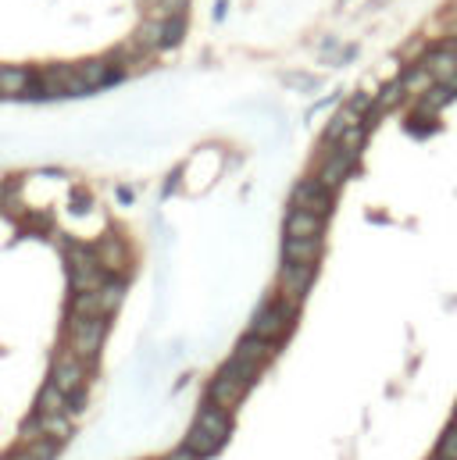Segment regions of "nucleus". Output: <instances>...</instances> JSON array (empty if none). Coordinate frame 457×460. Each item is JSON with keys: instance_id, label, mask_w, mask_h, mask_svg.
Wrapping results in <instances>:
<instances>
[{"instance_id": "1", "label": "nucleus", "mask_w": 457, "mask_h": 460, "mask_svg": "<svg viewBox=\"0 0 457 460\" xmlns=\"http://www.w3.org/2000/svg\"><path fill=\"white\" fill-rule=\"evenodd\" d=\"M104 332H107V321H104V318H75V314H72V325H68L72 354H75V357H82L86 364H93V361H97V354H100Z\"/></svg>"}, {"instance_id": "2", "label": "nucleus", "mask_w": 457, "mask_h": 460, "mask_svg": "<svg viewBox=\"0 0 457 460\" xmlns=\"http://www.w3.org/2000/svg\"><path fill=\"white\" fill-rule=\"evenodd\" d=\"M86 371H89V364L82 357H75L72 350L68 354H57L54 357V368H50V386H57L64 396H72L79 404L82 400V389H86Z\"/></svg>"}, {"instance_id": "3", "label": "nucleus", "mask_w": 457, "mask_h": 460, "mask_svg": "<svg viewBox=\"0 0 457 460\" xmlns=\"http://www.w3.org/2000/svg\"><path fill=\"white\" fill-rule=\"evenodd\" d=\"M293 307H286L283 300H275V303H265L258 314H254V321H250V336H258V339H268V343H279L290 328H293Z\"/></svg>"}, {"instance_id": "4", "label": "nucleus", "mask_w": 457, "mask_h": 460, "mask_svg": "<svg viewBox=\"0 0 457 460\" xmlns=\"http://www.w3.org/2000/svg\"><path fill=\"white\" fill-rule=\"evenodd\" d=\"M311 282H315V264H283V275H279V300L286 303V307H300V300L308 296V289H311Z\"/></svg>"}, {"instance_id": "5", "label": "nucleus", "mask_w": 457, "mask_h": 460, "mask_svg": "<svg viewBox=\"0 0 457 460\" xmlns=\"http://www.w3.org/2000/svg\"><path fill=\"white\" fill-rule=\"evenodd\" d=\"M293 204L300 208V211H311V215H329L333 211V190L329 186H322L318 179H304V183H297V190H293Z\"/></svg>"}, {"instance_id": "6", "label": "nucleus", "mask_w": 457, "mask_h": 460, "mask_svg": "<svg viewBox=\"0 0 457 460\" xmlns=\"http://www.w3.org/2000/svg\"><path fill=\"white\" fill-rule=\"evenodd\" d=\"M322 257V235H286L283 260L290 264H315Z\"/></svg>"}, {"instance_id": "7", "label": "nucleus", "mask_w": 457, "mask_h": 460, "mask_svg": "<svg viewBox=\"0 0 457 460\" xmlns=\"http://www.w3.org/2000/svg\"><path fill=\"white\" fill-rule=\"evenodd\" d=\"M243 393H247V386L240 382V379H233V375H225V371H218L215 375V382H211V389H207V396H211V404H218V407H236L240 400H243Z\"/></svg>"}, {"instance_id": "8", "label": "nucleus", "mask_w": 457, "mask_h": 460, "mask_svg": "<svg viewBox=\"0 0 457 460\" xmlns=\"http://www.w3.org/2000/svg\"><path fill=\"white\" fill-rule=\"evenodd\" d=\"M358 165V158L354 154H343V150H336V154H329L326 158V165H322V172H318V183L322 186H329V190H336L347 175H351V168Z\"/></svg>"}, {"instance_id": "9", "label": "nucleus", "mask_w": 457, "mask_h": 460, "mask_svg": "<svg viewBox=\"0 0 457 460\" xmlns=\"http://www.w3.org/2000/svg\"><path fill=\"white\" fill-rule=\"evenodd\" d=\"M272 346H275V343H268V339H258V336H247V339H240V343H236V354H233V357L261 371V364H265V361H268V357L275 354Z\"/></svg>"}, {"instance_id": "10", "label": "nucleus", "mask_w": 457, "mask_h": 460, "mask_svg": "<svg viewBox=\"0 0 457 460\" xmlns=\"http://www.w3.org/2000/svg\"><path fill=\"white\" fill-rule=\"evenodd\" d=\"M193 425H200L204 432H211V436H218V439H225V436H229V429H233V422H229V411H225V407H218V404H207V407H200Z\"/></svg>"}, {"instance_id": "11", "label": "nucleus", "mask_w": 457, "mask_h": 460, "mask_svg": "<svg viewBox=\"0 0 457 460\" xmlns=\"http://www.w3.org/2000/svg\"><path fill=\"white\" fill-rule=\"evenodd\" d=\"M36 411L39 414H68L72 411V396H64L57 386H43L36 396Z\"/></svg>"}, {"instance_id": "12", "label": "nucleus", "mask_w": 457, "mask_h": 460, "mask_svg": "<svg viewBox=\"0 0 457 460\" xmlns=\"http://www.w3.org/2000/svg\"><path fill=\"white\" fill-rule=\"evenodd\" d=\"M286 235H322V215L293 208L290 218H286Z\"/></svg>"}, {"instance_id": "13", "label": "nucleus", "mask_w": 457, "mask_h": 460, "mask_svg": "<svg viewBox=\"0 0 457 460\" xmlns=\"http://www.w3.org/2000/svg\"><path fill=\"white\" fill-rule=\"evenodd\" d=\"M222 443H225V439H218V436L204 432L200 425H193V429L186 432V443H182V447H190V450H193L197 457H211L215 450H222Z\"/></svg>"}, {"instance_id": "14", "label": "nucleus", "mask_w": 457, "mask_h": 460, "mask_svg": "<svg viewBox=\"0 0 457 460\" xmlns=\"http://www.w3.org/2000/svg\"><path fill=\"white\" fill-rule=\"evenodd\" d=\"M29 89L25 68H0V97H21Z\"/></svg>"}, {"instance_id": "15", "label": "nucleus", "mask_w": 457, "mask_h": 460, "mask_svg": "<svg viewBox=\"0 0 457 460\" xmlns=\"http://www.w3.org/2000/svg\"><path fill=\"white\" fill-rule=\"evenodd\" d=\"M39 414V411H36ZM39 425H43V436L54 439V443H64L72 436V422L68 414H39Z\"/></svg>"}, {"instance_id": "16", "label": "nucleus", "mask_w": 457, "mask_h": 460, "mask_svg": "<svg viewBox=\"0 0 457 460\" xmlns=\"http://www.w3.org/2000/svg\"><path fill=\"white\" fill-rule=\"evenodd\" d=\"M401 86H404V93H408V97H426V93L436 86V79H433V72H429V68H415V72H408V75H404V82H401Z\"/></svg>"}, {"instance_id": "17", "label": "nucleus", "mask_w": 457, "mask_h": 460, "mask_svg": "<svg viewBox=\"0 0 457 460\" xmlns=\"http://www.w3.org/2000/svg\"><path fill=\"white\" fill-rule=\"evenodd\" d=\"M361 147H365V125H351L343 136H340V150L343 154H361Z\"/></svg>"}, {"instance_id": "18", "label": "nucleus", "mask_w": 457, "mask_h": 460, "mask_svg": "<svg viewBox=\"0 0 457 460\" xmlns=\"http://www.w3.org/2000/svg\"><path fill=\"white\" fill-rule=\"evenodd\" d=\"M57 447H61V443H54V439H47V436H43V439H36V443H29V447H25V457L29 460H54L57 457Z\"/></svg>"}, {"instance_id": "19", "label": "nucleus", "mask_w": 457, "mask_h": 460, "mask_svg": "<svg viewBox=\"0 0 457 460\" xmlns=\"http://www.w3.org/2000/svg\"><path fill=\"white\" fill-rule=\"evenodd\" d=\"M440 454H444V460H457V425L444 436V447H440Z\"/></svg>"}, {"instance_id": "20", "label": "nucleus", "mask_w": 457, "mask_h": 460, "mask_svg": "<svg viewBox=\"0 0 457 460\" xmlns=\"http://www.w3.org/2000/svg\"><path fill=\"white\" fill-rule=\"evenodd\" d=\"M165 460H200V457H197L190 447H179V450H172V454H168Z\"/></svg>"}, {"instance_id": "21", "label": "nucleus", "mask_w": 457, "mask_h": 460, "mask_svg": "<svg viewBox=\"0 0 457 460\" xmlns=\"http://www.w3.org/2000/svg\"><path fill=\"white\" fill-rule=\"evenodd\" d=\"M454 54H457V50H454Z\"/></svg>"}]
</instances>
